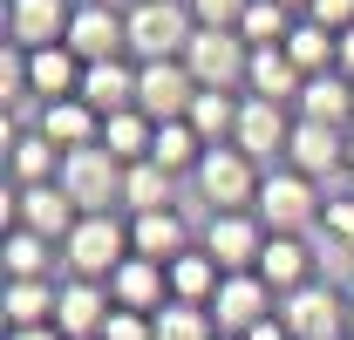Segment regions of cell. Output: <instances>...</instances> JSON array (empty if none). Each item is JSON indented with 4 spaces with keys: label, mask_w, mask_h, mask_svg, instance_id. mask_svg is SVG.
I'll use <instances>...</instances> for the list:
<instances>
[{
    "label": "cell",
    "mask_w": 354,
    "mask_h": 340,
    "mask_svg": "<svg viewBox=\"0 0 354 340\" xmlns=\"http://www.w3.org/2000/svg\"><path fill=\"white\" fill-rule=\"evenodd\" d=\"M320 252H354V184L327 191V211H320Z\"/></svg>",
    "instance_id": "cell-33"
},
{
    "label": "cell",
    "mask_w": 354,
    "mask_h": 340,
    "mask_svg": "<svg viewBox=\"0 0 354 340\" xmlns=\"http://www.w3.org/2000/svg\"><path fill=\"white\" fill-rule=\"evenodd\" d=\"M184 68L198 75V88H245L252 48H245L239 28H198L191 48H184Z\"/></svg>",
    "instance_id": "cell-7"
},
{
    "label": "cell",
    "mask_w": 354,
    "mask_h": 340,
    "mask_svg": "<svg viewBox=\"0 0 354 340\" xmlns=\"http://www.w3.org/2000/svg\"><path fill=\"white\" fill-rule=\"evenodd\" d=\"M7 340H62V327H21V334H7Z\"/></svg>",
    "instance_id": "cell-41"
},
{
    "label": "cell",
    "mask_w": 354,
    "mask_h": 340,
    "mask_svg": "<svg viewBox=\"0 0 354 340\" xmlns=\"http://www.w3.org/2000/svg\"><path fill=\"white\" fill-rule=\"evenodd\" d=\"M109 293H116V306H130V313H164L171 306V265H157V258H123L116 265V279H109Z\"/></svg>",
    "instance_id": "cell-18"
},
{
    "label": "cell",
    "mask_w": 354,
    "mask_h": 340,
    "mask_svg": "<svg viewBox=\"0 0 354 340\" xmlns=\"http://www.w3.org/2000/svg\"><path fill=\"white\" fill-rule=\"evenodd\" d=\"M123 170L102 143H88V150H68L62 157V191L75 198V211L82 218H102V211H123Z\"/></svg>",
    "instance_id": "cell-5"
},
{
    "label": "cell",
    "mask_w": 354,
    "mask_h": 340,
    "mask_svg": "<svg viewBox=\"0 0 354 340\" xmlns=\"http://www.w3.org/2000/svg\"><path fill=\"white\" fill-rule=\"evenodd\" d=\"M198 245V232H191V218L184 211H150V218H130V252L136 258H157V265H171Z\"/></svg>",
    "instance_id": "cell-20"
},
{
    "label": "cell",
    "mask_w": 354,
    "mask_h": 340,
    "mask_svg": "<svg viewBox=\"0 0 354 340\" xmlns=\"http://www.w3.org/2000/svg\"><path fill=\"white\" fill-rule=\"evenodd\" d=\"M266 232L259 211H218L205 218V232H198V245L218 258V272H259V252H266Z\"/></svg>",
    "instance_id": "cell-9"
},
{
    "label": "cell",
    "mask_w": 354,
    "mask_h": 340,
    "mask_svg": "<svg viewBox=\"0 0 354 340\" xmlns=\"http://www.w3.org/2000/svg\"><path fill=\"white\" fill-rule=\"evenodd\" d=\"M198 35V21H191V7L184 0H143L130 7V62H184V48Z\"/></svg>",
    "instance_id": "cell-4"
},
{
    "label": "cell",
    "mask_w": 354,
    "mask_h": 340,
    "mask_svg": "<svg viewBox=\"0 0 354 340\" xmlns=\"http://www.w3.org/2000/svg\"><path fill=\"white\" fill-rule=\"evenodd\" d=\"M293 28H300V14H293V7H279V0H252V7H245V21H239L245 48H286Z\"/></svg>",
    "instance_id": "cell-32"
},
{
    "label": "cell",
    "mask_w": 354,
    "mask_h": 340,
    "mask_svg": "<svg viewBox=\"0 0 354 340\" xmlns=\"http://www.w3.org/2000/svg\"><path fill=\"white\" fill-rule=\"evenodd\" d=\"M259 279L279 299L300 293V286H313V279H320V245H313V238H286V232H272L266 252H259Z\"/></svg>",
    "instance_id": "cell-17"
},
{
    "label": "cell",
    "mask_w": 354,
    "mask_h": 340,
    "mask_svg": "<svg viewBox=\"0 0 354 340\" xmlns=\"http://www.w3.org/2000/svg\"><path fill=\"white\" fill-rule=\"evenodd\" d=\"M348 184H354V177H348Z\"/></svg>",
    "instance_id": "cell-46"
},
{
    "label": "cell",
    "mask_w": 354,
    "mask_h": 340,
    "mask_svg": "<svg viewBox=\"0 0 354 340\" xmlns=\"http://www.w3.org/2000/svg\"><path fill=\"white\" fill-rule=\"evenodd\" d=\"M184 7H191V21H198V28H239L252 0H184Z\"/></svg>",
    "instance_id": "cell-36"
},
{
    "label": "cell",
    "mask_w": 354,
    "mask_h": 340,
    "mask_svg": "<svg viewBox=\"0 0 354 340\" xmlns=\"http://www.w3.org/2000/svg\"><path fill=\"white\" fill-rule=\"evenodd\" d=\"M279 320H286L293 340H348V286L313 279V286L279 299Z\"/></svg>",
    "instance_id": "cell-8"
},
{
    "label": "cell",
    "mask_w": 354,
    "mask_h": 340,
    "mask_svg": "<svg viewBox=\"0 0 354 340\" xmlns=\"http://www.w3.org/2000/svg\"><path fill=\"white\" fill-rule=\"evenodd\" d=\"M7 177H14V191H35V184H62V150L48 143L41 129H21V136L7 143Z\"/></svg>",
    "instance_id": "cell-27"
},
{
    "label": "cell",
    "mask_w": 354,
    "mask_h": 340,
    "mask_svg": "<svg viewBox=\"0 0 354 340\" xmlns=\"http://www.w3.org/2000/svg\"><path fill=\"white\" fill-rule=\"evenodd\" d=\"M55 306H62V279H7V293H0L7 334H21V327H55Z\"/></svg>",
    "instance_id": "cell-24"
},
{
    "label": "cell",
    "mask_w": 354,
    "mask_h": 340,
    "mask_svg": "<svg viewBox=\"0 0 354 340\" xmlns=\"http://www.w3.org/2000/svg\"><path fill=\"white\" fill-rule=\"evenodd\" d=\"M123 211H130V218L177 211V177L164 164H130V170H123Z\"/></svg>",
    "instance_id": "cell-28"
},
{
    "label": "cell",
    "mask_w": 354,
    "mask_h": 340,
    "mask_svg": "<svg viewBox=\"0 0 354 340\" xmlns=\"http://www.w3.org/2000/svg\"><path fill=\"white\" fill-rule=\"evenodd\" d=\"M68 21H75V0H7V41L41 55V48L68 41Z\"/></svg>",
    "instance_id": "cell-15"
},
{
    "label": "cell",
    "mask_w": 354,
    "mask_h": 340,
    "mask_svg": "<svg viewBox=\"0 0 354 340\" xmlns=\"http://www.w3.org/2000/svg\"><path fill=\"white\" fill-rule=\"evenodd\" d=\"M35 129H41L62 157H68V150H88V143H102V116L88 109L82 95H68V102H48L41 116H35Z\"/></svg>",
    "instance_id": "cell-22"
},
{
    "label": "cell",
    "mask_w": 354,
    "mask_h": 340,
    "mask_svg": "<svg viewBox=\"0 0 354 340\" xmlns=\"http://www.w3.org/2000/svg\"><path fill=\"white\" fill-rule=\"evenodd\" d=\"M109 313H116V293L102 279H62V306H55L62 340H102Z\"/></svg>",
    "instance_id": "cell-16"
},
{
    "label": "cell",
    "mask_w": 354,
    "mask_h": 340,
    "mask_svg": "<svg viewBox=\"0 0 354 340\" xmlns=\"http://www.w3.org/2000/svg\"><path fill=\"white\" fill-rule=\"evenodd\" d=\"M225 286V272H218V258L205 252V245H191L184 258H171V299H184V306H212Z\"/></svg>",
    "instance_id": "cell-29"
},
{
    "label": "cell",
    "mask_w": 354,
    "mask_h": 340,
    "mask_svg": "<svg viewBox=\"0 0 354 340\" xmlns=\"http://www.w3.org/2000/svg\"><path fill=\"white\" fill-rule=\"evenodd\" d=\"M348 177H354V136H348Z\"/></svg>",
    "instance_id": "cell-44"
},
{
    "label": "cell",
    "mask_w": 354,
    "mask_h": 340,
    "mask_svg": "<svg viewBox=\"0 0 354 340\" xmlns=\"http://www.w3.org/2000/svg\"><path fill=\"white\" fill-rule=\"evenodd\" d=\"M150 143H157V123H150L143 109H123V116L102 123V150H109L116 164H150Z\"/></svg>",
    "instance_id": "cell-30"
},
{
    "label": "cell",
    "mask_w": 354,
    "mask_h": 340,
    "mask_svg": "<svg viewBox=\"0 0 354 340\" xmlns=\"http://www.w3.org/2000/svg\"><path fill=\"white\" fill-rule=\"evenodd\" d=\"M245 340H293V334H286V320L272 313V320H259V327H252V334H245Z\"/></svg>",
    "instance_id": "cell-39"
},
{
    "label": "cell",
    "mask_w": 354,
    "mask_h": 340,
    "mask_svg": "<svg viewBox=\"0 0 354 340\" xmlns=\"http://www.w3.org/2000/svg\"><path fill=\"white\" fill-rule=\"evenodd\" d=\"M348 334H354V279H348Z\"/></svg>",
    "instance_id": "cell-42"
},
{
    "label": "cell",
    "mask_w": 354,
    "mask_h": 340,
    "mask_svg": "<svg viewBox=\"0 0 354 340\" xmlns=\"http://www.w3.org/2000/svg\"><path fill=\"white\" fill-rule=\"evenodd\" d=\"M341 75H348V82H354V28H348V35H341Z\"/></svg>",
    "instance_id": "cell-40"
},
{
    "label": "cell",
    "mask_w": 354,
    "mask_h": 340,
    "mask_svg": "<svg viewBox=\"0 0 354 340\" xmlns=\"http://www.w3.org/2000/svg\"><path fill=\"white\" fill-rule=\"evenodd\" d=\"M239 116H245V88H198V102H191L184 123L205 136V150H218V143L239 136Z\"/></svg>",
    "instance_id": "cell-26"
},
{
    "label": "cell",
    "mask_w": 354,
    "mask_h": 340,
    "mask_svg": "<svg viewBox=\"0 0 354 340\" xmlns=\"http://www.w3.org/2000/svg\"><path fill=\"white\" fill-rule=\"evenodd\" d=\"M259 225L266 232H286V238H313L320 232V211H327V184H313V177H300V170H266L259 184Z\"/></svg>",
    "instance_id": "cell-1"
},
{
    "label": "cell",
    "mask_w": 354,
    "mask_h": 340,
    "mask_svg": "<svg viewBox=\"0 0 354 340\" xmlns=\"http://www.w3.org/2000/svg\"><path fill=\"white\" fill-rule=\"evenodd\" d=\"M0 102H7V116L21 123V109L35 102V82H28V48H0Z\"/></svg>",
    "instance_id": "cell-35"
},
{
    "label": "cell",
    "mask_w": 354,
    "mask_h": 340,
    "mask_svg": "<svg viewBox=\"0 0 354 340\" xmlns=\"http://www.w3.org/2000/svg\"><path fill=\"white\" fill-rule=\"evenodd\" d=\"M348 136L354 129H327V123H293V143H286V170H300L313 184L334 191V177H348Z\"/></svg>",
    "instance_id": "cell-13"
},
{
    "label": "cell",
    "mask_w": 354,
    "mask_h": 340,
    "mask_svg": "<svg viewBox=\"0 0 354 340\" xmlns=\"http://www.w3.org/2000/svg\"><path fill=\"white\" fill-rule=\"evenodd\" d=\"M150 164H164L171 177H198V164H205V136H198L191 123H157Z\"/></svg>",
    "instance_id": "cell-31"
},
{
    "label": "cell",
    "mask_w": 354,
    "mask_h": 340,
    "mask_svg": "<svg viewBox=\"0 0 354 340\" xmlns=\"http://www.w3.org/2000/svg\"><path fill=\"white\" fill-rule=\"evenodd\" d=\"M82 102L109 123V116H123L136 109V62L130 55H116V62H88L82 68Z\"/></svg>",
    "instance_id": "cell-19"
},
{
    "label": "cell",
    "mask_w": 354,
    "mask_h": 340,
    "mask_svg": "<svg viewBox=\"0 0 354 340\" xmlns=\"http://www.w3.org/2000/svg\"><path fill=\"white\" fill-rule=\"evenodd\" d=\"M279 7H293V14H307V7H313V0H279Z\"/></svg>",
    "instance_id": "cell-43"
},
{
    "label": "cell",
    "mask_w": 354,
    "mask_h": 340,
    "mask_svg": "<svg viewBox=\"0 0 354 340\" xmlns=\"http://www.w3.org/2000/svg\"><path fill=\"white\" fill-rule=\"evenodd\" d=\"M293 116L300 123H327V129H354V82L334 68V75H313L300 88V102H293Z\"/></svg>",
    "instance_id": "cell-23"
},
{
    "label": "cell",
    "mask_w": 354,
    "mask_h": 340,
    "mask_svg": "<svg viewBox=\"0 0 354 340\" xmlns=\"http://www.w3.org/2000/svg\"><path fill=\"white\" fill-rule=\"evenodd\" d=\"M259 184L266 170L239 150V143H218V150H205V164H198V177H191V191L205 198V211H252L259 205Z\"/></svg>",
    "instance_id": "cell-2"
},
{
    "label": "cell",
    "mask_w": 354,
    "mask_h": 340,
    "mask_svg": "<svg viewBox=\"0 0 354 340\" xmlns=\"http://www.w3.org/2000/svg\"><path fill=\"white\" fill-rule=\"evenodd\" d=\"M293 123H300V116H293L286 102L245 95V116H239V136H232V143H239L259 170H279V164H286V143H293Z\"/></svg>",
    "instance_id": "cell-12"
},
{
    "label": "cell",
    "mask_w": 354,
    "mask_h": 340,
    "mask_svg": "<svg viewBox=\"0 0 354 340\" xmlns=\"http://www.w3.org/2000/svg\"><path fill=\"white\" fill-rule=\"evenodd\" d=\"M307 21H320V28H334V35H348L354 28V0H313Z\"/></svg>",
    "instance_id": "cell-38"
},
{
    "label": "cell",
    "mask_w": 354,
    "mask_h": 340,
    "mask_svg": "<svg viewBox=\"0 0 354 340\" xmlns=\"http://www.w3.org/2000/svg\"><path fill=\"white\" fill-rule=\"evenodd\" d=\"M7 225L41 232V238H55V245H68V232L82 225V211H75V198H68L62 184H35V191H14V198H7Z\"/></svg>",
    "instance_id": "cell-14"
},
{
    "label": "cell",
    "mask_w": 354,
    "mask_h": 340,
    "mask_svg": "<svg viewBox=\"0 0 354 340\" xmlns=\"http://www.w3.org/2000/svg\"><path fill=\"white\" fill-rule=\"evenodd\" d=\"M102 340H157V320H150V313H130V306H116L109 327H102Z\"/></svg>",
    "instance_id": "cell-37"
},
{
    "label": "cell",
    "mask_w": 354,
    "mask_h": 340,
    "mask_svg": "<svg viewBox=\"0 0 354 340\" xmlns=\"http://www.w3.org/2000/svg\"><path fill=\"white\" fill-rule=\"evenodd\" d=\"M300 88H307V75L293 68V55L286 48H252V68H245V95H259V102H300Z\"/></svg>",
    "instance_id": "cell-25"
},
{
    "label": "cell",
    "mask_w": 354,
    "mask_h": 340,
    "mask_svg": "<svg viewBox=\"0 0 354 340\" xmlns=\"http://www.w3.org/2000/svg\"><path fill=\"white\" fill-rule=\"evenodd\" d=\"M191 102H198V75L184 62H143L136 68V109L150 123H184Z\"/></svg>",
    "instance_id": "cell-11"
},
{
    "label": "cell",
    "mask_w": 354,
    "mask_h": 340,
    "mask_svg": "<svg viewBox=\"0 0 354 340\" xmlns=\"http://www.w3.org/2000/svg\"><path fill=\"white\" fill-rule=\"evenodd\" d=\"M0 265H7V279H68L62 245H55V238H41V232H21V225H7Z\"/></svg>",
    "instance_id": "cell-21"
},
{
    "label": "cell",
    "mask_w": 354,
    "mask_h": 340,
    "mask_svg": "<svg viewBox=\"0 0 354 340\" xmlns=\"http://www.w3.org/2000/svg\"><path fill=\"white\" fill-rule=\"evenodd\" d=\"M68 55L75 62H116L130 55V7L116 0H75V21H68Z\"/></svg>",
    "instance_id": "cell-6"
},
{
    "label": "cell",
    "mask_w": 354,
    "mask_h": 340,
    "mask_svg": "<svg viewBox=\"0 0 354 340\" xmlns=\"http://www.w3.org/2000/svg\"><path fill=\"white\" fill-rule=\"evenodd\" d=\"M272 313H279V293L266 286L259 272H225L218 299H212V320H218L225 340H245L259 320H272Z\"/></svg>",
    "instance_id": "cell-10"
},
{
    "label": "cell",
    "mask_w": 354,
    "mask_h": 340,
    "mask_svg": "<svg viewBox=\"0 0 354 340\" xmlns=\"http://www.w3.org/2000/svg\"><path fill=\"white\" fill-rule=\"evenodd\" d=\"M130 258V218L123 211H102V218H82L75 232H68V245H62V265H68V279H116V265Z\"/></svg>",
    "instance_id": "cell-3"
},
{
    "label": "cell",
    "mask_w": 354,
    "mask_h": 340,
    "mask_svg": "<svg viewBox=\"0 0 354 340\" xmlns=\"http://www.w3.org/2000/svg\"><path fill=\"white\" fill-rule=\"evenodd\" d=\"M123 7H143V0H123Z\"/></svg>",
    "instance_id": "cell-45"
},
{
    "label": "cell",
    "mask_w": 354,
    "mask_h": 340,
    "mask_svg": "<svg viewBox=\"0 0 354 340\" xmlns=\"http://www.w3.org/2000/svg\"><path fill=\"white\" fill-rule=\"evenodd\" d=\"M157 340H225V334H218V320H212V306L171 299V306L157 313Z\"/></svg>",
    "instance_id": "cell-34"
},
{
    "label": "cell",
    "mask_w": 354,
    "mask_h": 340,
    "mask_svg": "<svg viewBox=\"0 0 354 340\" xmlns=\"http://www.w3.org/2000/svg\"><path fill=\"white\" fill-rule=\"evenodd\" d=\"M348 340H354V334H348Z\"/></svg>",
    "instance_id": "cell-47"
}]
</instances>
